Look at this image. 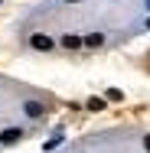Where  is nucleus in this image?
Wrapping results in <instances>:
<instances>
[{
    "label": "nucleus",
    "instance_id": "4",
    "mask_svg": "<svg viewBox=\"0 0 150 153\" xmlns=\"http://www.w3.org/2000/svg\"><path fill=\"white\" fill-rule=\"evenodd\" d=\"M62 46H65V49H78V46H82V39L69 33V36H62Z\"/></svg>",
    "mask_w": 150,
    "mask_h": 153
},
{
    "label": "nucleus",
    "instance_id": "5",
    "mask_svg": "<svg viewBox=\"0 0 150 153\" xmlns=\"http://www.w3.org/2000/svg\"><path fill=\"white\" fill-rule=\"evenodd\" d=\"M85 42H88L91 49H98V46L104 42V36H101V33H91V36H88V39H85Z\"/></svg>",
    "mask_w": 150,
    "mask_h": 153
},
{
    "label": "nucleus",
    "instance_id": "2",
    "mask_svg": "<svg viewBox=\"0 0 150 153\" xmlns=\"http://www.w3.org/2000/svg\"><path fill=\"white\" fill-rule=\"evenodd\" d=\"M16 140H23V130H20V127H7V130L0 134V143H7V147L16 143Z\"/></svg>",
    "mask_w": 150,
    "mask_h": 153
},
{
    "label": "nucleus",
    "instance_id": "10",
    "mask_svg": "<svg viewBox=\"0 0 150 153\" xmlns=\"http://www.w3.org/2000/svg\"><path fill=\"white\" fill-rule=\"evenodd\" d=\"M147 26H150V23H147Z\"/></svg>",
    "mask_w": 150,
    "mask_h": 153
},
{
    "label": "nucleus",
    "instance_id": "6",
    "mask_svg": "<svg viewBox=\"0 0 150 153\" xmlns=\"http://www.w3.org/2000/svg\"><path fill=\"white\" fill-rule=\"evenodd\" d=\"M88 111H104V101H101V98H91V101H88Z\"/></svg>",
    "mask_w": 150,
    "mask_h": 153
},
{
    "label": "nucleus",
    "instance_id": "3",
    "mask_svg": "<svg viewBox=\"0 0 150 153\" xmlns=\"http://www.w3.org/2000/svg\"><path fill=\"white\" fill-rule=\"evenodd\" d=\"M23 111H26L30 117H43V114H46V108H43L39 101H26V104H23Z\"/></svg>",
    "mask_w": 150,
    "mask_h": 153
},
{
    "label": "nucleus",
    "instance_id": "7",
    "mask_svg": "<svg viewBox=\"0 0 150 153\" xmlns=\"http://www.w3.org/2000/svg\"><path fill=\"white\" fill-rule=\"evenodd\" d=\"M144 147H147V150H150V137H144Z\"/></svg>",
    "mask_w": 150,
    "mask_h": 153
},
{
    "label": "nucleus",
    "instance_id": "1",
    "mask_svg": "<svg viewBox=\"0 0 150 153\" xmlns=\"http://www.w3.org/2000/svg\"><path fill=\"white\" fill-rule=\"evenodd\" d=\"M30 46H33V49H39V52H49V49H52V39L43 36V33H33V36H30Z\"/></svg>",
    "mask_w": 150,
    "mask_h": 153
},
{
    "label": "nucleus",
    "instance_id": "9",
    "mask_svg": "<svg viewBox=\"0 0 150 153\" xmlns=\"http://www.w3.org/2000/svg\"><path fill=\"white\" fill-rule=\"evenodd\" d=\"M147 7H150V0H147Z\"/></svg>",
    "mask_w": 150,
    "mask_h": 153
},
{
    "label": "nucleus",
    "instance_id": "8",
    "mask_svg": "<svg viewBox=\"0 0 150 153\" xmlns=\"http://www.w3.org/2000/svg\"><path fill=\"white\" fill-rule=\"evenodd\" d=\"M69 3H78V0H69Z\"/></svg>",
    "mask_w": 150,
    "mask_h": 153
}]
</instances>
